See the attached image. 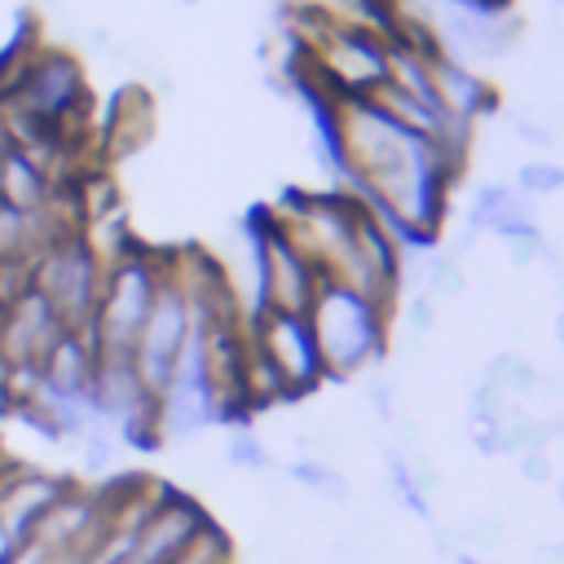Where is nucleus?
<instances>
[{
  "label": "nucleus",
  "instance_id": "f257e3e1",
  "mask_svg": "<svg viewBox=\"0 0 564 564\" xmlns=\"http://www.w3.org/2000/svg\"><path fill=\"white\" fill-rule=\"evenodd\" d=\"M304 317L313 326L326 379H357L388 348L392 308H383V304H375V300H366L339 282H322V291Z\"/></svg>",
  "mask_w": 564,
  "mask_h": 564
},
{
  "label": "nucleus",
  "instance_id": "f03ea898",
  "mask_svg": "<svg viewBox=\"0 0 564 564\" xmlns=\"http://www.w3.org/2000/svg\"><path fill=\"white\" fill-rule=\"evenodd\" d=\"M300 35H304V70L322 106L370 97L388 79V40L379 31L300 22Z\"/></svg>",
  "mask_w": 564,
  "mask_h": 564
},
{
  "label": "nucleus",
  "instance_id": "7ed1b4c3",
  "mask_svg": "<svg viewBox=\"0 0 564 564\" xmlns=\"http://www.w3.org/2000/svg\"><path fill=\"white\" fill-rule=\"evenodd\" d=\"M159 286H163V256H154V251L128 247L123 256H115L106 264L97 317L88 326L97 357H132V344L145 326V313H150Z\"/></svg>",
  "mask_w": 564,
  "mask_h": 564
},
{
  "label": "nucleus",
  "instance_id": "20e7f679",
  "mask_svg": "<svg viewBox=\"0 0 564 564\" xmlns=\"http://www.w3.org/2000/svg\"><path fill=\"white\" fill-rule=\"evenodd\" d=\"M101 282H106V260L93 251V242L79 229L57 234L26 269V286L44 295V304L62 317L66 330H79V335H88L97 317Z\"/></svg>",
  "mask_w": 564,
  "mask_h": 564
},
{
  "label": "nucleus",
  "instance_id": "39448f33",
  "mask_svg": "<svg viewBox=\"0 0 564 564\" xmlns=\"http://www.w3.org/2000/svg\"><path fill=\"white\" fill-rule=\"evenodd\" d=\"M251 278H256V313H308L322 291L317 264L264 216L251 229Z\"/></svg>",
  "mask_w": 564,
  "mask_h": 564
},
{
  "label": "nucleus",
  "instance_id": "423d86ee",
  "mask_svg": "<svg viewBox=\"0 0 564 564\" xmlns=\"http://www.w3.org/2000/svg\"><path fill=\"white\" fill-rule=\"evenodd\" d=\"M247 339L278 370L291 401L308 397L326 383V366H322V352H317V339H313V326L304 313H264L260 308L247 317Z\"/></svg>",
  "mask_w": 564,
  "mask_h": 564
},
{
  "label": "nucleus",
  "instance_id": "0eeeda50",
  "mask_svg": "<svg viewBox=\"0 0 564 564\" xmlns=\"http://www.w3.org/2000/svg\"><path fill=\"white\" fill-rule=\"evenodd\" d=\"M194 313H189V304H185V295L167 282V273H163V286H159V295H154V304H150V313H145V326H141V335H137V344H132V366H137V375L145 379V388L154 392V401H159V392L167 388V379H172V370H176V357H181V348H185V339L194 335Z\"/></svg>",
  "mask_w": 564,
  "mask_h": 564
},
{
  "label": "nucleus",
  "instance_id": "6e6552de",
  "mask_svg": "<svg viewBox=\"0 0 564 564\" xmlns=\"http://www.w3.org/2000/svg\"><path fill=\"white\" fill-rule=\"evenodd\" d=\"M207 524H212V516L189 494L163 489L154 498V507L141 516V524H137L119 564H176Z\"/></svg>",
  "mask_w": 564,
  "mask_h": 564
},
{
  "label": "nucleus",
  "instance_id": "1a4fd4ad",
  "mask_svg": "<svg viewBox=\"0 0 564 564\" xmlns=\"http://www.w3.org/2000/svg\"><path fill=\"white\" fill-rule=\"evenodd\" d=\"M62 335H66V326L44 304V295L22 286L18 295H9L0 304V370L4 375L9 370H40Z\"/></svg>",
  "mask_w": 564,
  "mask_h": 564
},
{
  "label": "nucleus",
  "instance_id": "9d476101",
  "mask_svg": "<svg viewBox=\"0 0 564 564\" xmlns=\"http://www.w3.org/2000/svg\"><path fill=\"white\" fill-rule=\"evenodd\" d=\"M70 480L40 467H0V529L22 546Z\"/></svg>",
  "mask_w": 564,
  "mask_h": 564
},
{
  "label": "nucleus",
  "instance_id": "9b49d317",
  "mask_svg": "<svg viewBox=\"0 0 564 564\" xmlns=\"http://www.w3.org/2000/svg\"><path fill=\"white\" fill-rule=\"evenodd\" d=\"M467 229L489 234V238H511V234L542 229V225H538V198H529L516 181H485V185L471 194Z\"/></svg>",
  "mask_w": 564,
  "mask_h": 564
},
{
  "label": "nucleus",
  "instance_id": "f8f14e48",
  "mask_svg": "<svg viewBox=\"0 0 564 564\" xmlns=\"http://www.w3.org/2000/svg\"><path fill=\"white\" fill-rule=\"evenodd\" d=\"M432 84H436V101L445 115L463 119L476 128V119H485L489 110H498V88L476 70V66H463L445 53L432 57Z\"/></svg>",
  "mask_w": 564,
  "mask_h": 564
},
{
  "label": "nucleus",
  "instance_id": "ddd939ff",
  "mask_svg": "<svg viewBox=\"0 0 564 564\" xmlns=\"http://www.w3.org/2000/svg\"><path fill=\"white\" fill-rule=\"evenodd\" d=\"M93 370H97V348L88 335L79 330H66L57 339V348L48 352V361L40 366V379L48 392L66 397V401H88V388H93Z\"/></svg>",
  "mask_w": 564,
  "mask_h": 564
},
{
  "label": "nucleus",
  "instance_id": "4468645a",
  "mask_svg": "<svg viewBox=\"0 0 564 564\" xmlns=\"http://www.w3.org/2000/svg\"><path fill=\"white\" fill-rule=\"evenodd\" d=\"M57 194H62V185H53L18 145L0 159V203H9L18 212H48Z\"/></svg>",
  "mask_w": 564,
  "mask_h": 564
},
{
  "label": "nucleus",
  "instance_id": "2eb2a0df",
  "mask_svg": "<svg viewBox=\"0 0 564 564\" xmlns=\"http://www.w3.org/2000/svg\"><path fill=\"white\" fill-rule=\"evenodd\" d=\"M300 9V22L317 26H357V31H379L388 40L392 26V0H291Z\"/></svg>",
  "mask_w": 564,
  "mask_h": 564
},
{
  "label": "nucleus",
  "instance_id": "dca6fc26",
  "mask_svg": "<svg viewBox=\"0 0 564 564\" xmlns=\"http://www.w3.org/2000/svg\"><path fill=\"white\" fill-rule=\"evenodd\" d=\"M467 286H471V273H467V264L458 260V256H449V251H432V260H427V273H423V295H432L436 304H458L463 295H467Z\"/></svg>",
  "mask_w": 564,
  "mask_h": 564
},
{
  "label": "nucleus",
  "instance_id": "f3484780",
  "mask_svg": "<svg viewBox=\"0 0 564 564\" xmlns=\"http://www.w3.org/2000/svg\"><path fill=\"white\" fill-rule=\"evenodd\" d=\"M145 137H150V101H145V93L119 97V106H115V145L132 150Z\"/></svg>",
  "mask_w": 564,
  "mask_h": 564
},
{
  "label": "nucleus",
  "instance_id": "a211bd4d",
  "mask_svg": "<svg viewBox=\"0 0 564 564\" xmlns=\"http://www.w3.org/2000/svg\"><path fill=\"white\" fill-rule=\"evenodd\" d=\"M516 185L529 194V198H555V194H564V163H555V159H529V163H520L516 167Z\"/></svg>",
  "mask_w": 564,
  "mask_h": 564
},
{
  "label": "nucleus",
  "instance_id": "6ab92c4d",
  "mask_svg": "<svg viewBox=\"0 0 564 564\" xmlns=\"http://www.w3.org/2000/svg\"><path fill=\"white\" fill-rule=\"evenodd\" d=\"M516 463H520L524 485H555V454L551 449H529Z\"/></svg>",
  "mask_w": 564,
  "mask_h": 564
},
{
  "label": "nucleus",
  "instance_id": "aec40b11",
  "mask_svg": "<svg viewBox=\"0 0 564 564\" xmlns=\"http://www.w3.org/2000/svg\"><path fill=\"white\" fill-rule=\"evenodd\" d=\"M13 555H18V542H13V538L0 529V564H13Z\"/></svg>",
  "mask_w": 564,
  "mask_h": 564
},
{
  "label": "nucleus",
  "instance_id": "412c9836",
  "mask_svg": "<svg viewBox=\"0 0 564 564\" xmlns=\"http://www.w3.org/2000/svg\"><path fill=\"white\" fill-rule=\"evenodd\" d=\"M551 335H555V348L564 352V308L555 313V322H551Z\"/></svg>",
  "mask_w": 564,
  "mask_h": 564
},
{
  "label": "nucleus",
  "instance_id": "4be33fe9",
  "mask_svg": "<svg viewBox=\"0 0 564 564\" xmlns=\"http://www.w3.org/2000/svg\"><path fill=\"white\" fill-rule=\"evenodd\" d=\"M458 4H476V9H511V0H458Z\"/></svg>",
  "mask_w": 564,
  "mask_h": 564
},
{
  "label": "nucleus",
  "instance_id": "5701e85b",
  "mask_svg": "<svg viewBox=\"0 0 564 564\" xmlns=\"http://www.w3.org/2000/svg\"><path fill=\"white\" fill-rule=\"evenodd\" d=\"M13 150V137H9V128H4V119H0V159Z\"/></svg>",
  "mask_w": 564,
  "mask_h": 564
},
{
  "label": "nucleus",
  "instance_id": "b1692460",
  "mask_svg": "<svg viewBox=\"0 0 564 564\" xmlns=\"http://www.w3.org/2000/svg\"><path fill=\"white\" fill-rule=\"evenodd\" d=\"M176 4H203V0H176Z\"/></svg>",
  "mask_w": 564,
  "mask_h": 564
}]
</instances>
